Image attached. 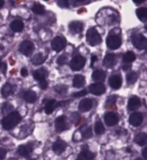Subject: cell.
Masks as SVG:
<instances>
[{"label": "cell", "instance_id": "cell-1", "mask_svg": "<svg viewBox=\"0 0 147 160\" xmlns=\"http://www.w3.org/2000/svg\"><path fill=\"white\" fill-rule=\"evenodd\" d=\"M21 120V116L19 115V113L13 111L9 115L5 116L2 120V127L5 130H11L13 129L18 123Z\"/></svg>", "mask_w": 147, "mask_h": 160}, {"label": "cell", "instance_id": "cell-2", "mask_svg": "<svg viewBox=\"0 0 147 160\" xmlns=\"http://www.w3.org/2000/svg\"><path fill=\"white\" fill-rule=\"evenodd\" d=\"M87 42L91 45H97L101 42V35L95 28H90L87 32Z\"/></svg>", "mask_w": 147, "mask_h": 160}, {"label": "cell", "instance_id": "cell-3", "mask_svg": "<svg viewBox=\"0 0 147 160\" xmlns=\"http://www.w3.org/2000/svg\"><path fill=\"white\" fill-rule=\"evenodd\" d=\"M132 43L138 49H145L147 48V38L142 34H134L132 36Z\"/></svg>", "mask_w": 147, "mask_h": 160}, {"label": "cell", "instance_id": "cell-4", "mask_svg": "<svg viewBox=\"0 0 147 160\" xmlns=\"http://www.w3.org/2000/svg\"><path fill=\"white\" fill-rule=\"evenodd\" d=\"M66 44H67V40L65 38H62V36H56L52 42V48H53V51L61 52L66 48Z\"/></svg>", "mask_w": 147, "mask_h": 160}, {"label": "cell", "instance_id": "cell-5", "mask_svg": "<svg viewBox=\"0 0 147 160\" xmlns=\"http://www.w3.org/2000/svg\"><path fill=\"white\" fill-rule=\"evenodd\" d=\"M19 51L24 56H30L34 51V44L33 42H29V40H24L19 45Z\"/></svg>", "mask_w": 147, "mask_h": 160}, {"label": "cell", "instance_id": "cell-6", "mask_svg": "<svg viewBox=\"0 0 147 160\" xmlns=\"http://www.w3.org/2000/svg\"><path fill=\"white\" fill-rule=\"evenodd\" d=\"M85 63H86V58L84 57L77 56L72 59V62L70 63V67L74 71H80L81 68H84Z\"/></svg>", "mask_w": 147, "mask_h": 160}, {"label": "cell", "instance_id": "cell-7", "mask_svg": "<svg viewBox=\"0 0 147 160\" xmlns=\"http://www.w3.org/2000/svg\"><path fill=\"white\" fill-rule=\"evenodd\" d=\"M107 45L111 49H117L121 45V39L118 35H109L107 38Z\"/></svg>", "mask_w": 147, "mask_h": 160}, {"label": "cell", "instance_id": "cell-8", "mask_svg": "<svg viewBox=\"0 0 147 160\" xmlns=\"http://www.w3.org/2000/svg\"><path fill=\"white\" fill-rule=\"evenodd\" d=\"M104 120L108 126H115L118 124L119 117L117 116V114H115L113 112H108L106 113V115H105Z\"/></svg>", "mask_w": 147, "mask_h": 160}, {"label": "cell", "instance_id": "cell-9", "mask_svg": "<svg viewBox=\"0 0 147 160\" xmlns=\"http://www.w3.org/2000/svg\"><path fill=\"white\" fill-rule=\"evenodd\" d=\"M142 122H143V116H142V114L139 112L132 113L129 117V123L132 126H135V127L140 126L142 124Z\"/></svg>", "mask_w": 147, "mask_h": 160}, {"label": "cell", "instance_id": "cell-10", "mask_svg": "<svg viewBox=\"0 0 147 160\" xmlns=\"http://www.w3.org/2000/svg\"><path fill=\"white\" fill-rule=\"evenodd\" d=\"M105 91H106V88L102 83H96L90 87V92L93 95H102L105 93Z\"/></svg>", "mask_w": 147, "mask_h": 160}, {"label": "cell", "instance_id": "cell-11", "mask_svg": "<svg viewBox=\"0 0 147 160\" xmlns=\"http://www.w3.org/2000/svg\"><path fill=\"white\" fill-rule=\"evenodd\" d=\"M54 127H56V130L58 132H63V130L67 129V121H66V117L65 116H61L56 119V122H54Z\"/></svg>", "mask_w": 147, "mask_h": 160}, {"label": "cell", "instance_id": "cell-12", "mask_svg": "<svg viewBox=\"0 0 147 160\" xmlns=\"http://www.w3.org/2000/svg\"><path fill=\"white\" fill-rule=\"evenodd\" d=\"M109 85H110V87H111L112 89L118 90L122 85V78L120 76H118V75L112 76L111 78H110V80H109Z\"/></svg>", "mask_w": 147, "mask_h": 160}, {"label": "cell", "instance_id": "cell-13", "mask_svg": "<svg viewBox=\"0 0 147 160\" xmlns=\"http://www.w3.org/2000/svg\"><path fill=\"white\" fill-rule=\"evenodd\" d=\"M93 107V101L91 99H84L79 104V110L81 112H87Z\"/></svg>", "mask_w": 147, "mask_h": 160}, {"label": "cell", "instance_id": "cell-14", "mask_svg": "<svg viewBox=\"0 0 147 160\" xmlns=\"http://www.w3.org/2000/svg\"><path fill=\"white\" fill-rule=\"evenodd\" d=\"M31 152H33V146H31L30 144L21 145L18 147V153L23 157H28L31 154Z\"/></svg>", "mask_w": 147, "mask_h": 160}, {"label": "cell", "instance_id": "cell-15", "mask_svg": "<svg viewBox=\"0 0 147 160\" xmlns=\"http://www.w3.org/2000/svg\"><path fill=\"white\" fill-rule=\"evenodd\" d=\"M140 100L137 98V97H132L129 99V101H128V110H130V111H135L137 110L139 107H140Z\"/></svg>", "mask_w": 147, "mask_h": 160}, {"label": "cell", "instance_id": "cell-16", "mask_svg": "<svg viewBox=\"0 0 147 160\" xmlns=\"http://www.w3.org/2000/svg\"><path fill=\"white\" fill-rule=\"evenodd\" d=\"M71 32L73 33H81V31L83 29V23L80 21H73L68 25Z\"/></svg>", "mask_w": 147, "mask_h": 160}, {"label": "cell", "instance_id": "cell-17", "mask_svg": "<svg viewBox=\"0 0 147 160\" xmlns=\"http://www.w3.org/2000/svg\"><path fill=\"white\" fill-rule=\"evenodd\" d=\"M115 62H116V58H115V54L113 53H108L104 58V66L106 68H113Z\"/></svg>", "mask_w": 147, "mask_h": 160}, {"label": "cell", "instance_id": "cell-18", "mask_svg": "<svg viewBox=\"0 0 147 160\" xmlns=\"http://www.w3.org/2000/svg\"><path fill=\"white\" fill-rule=\"evenodd\" d=\"M66 149V143L62 140H58L53 145V150L57 154H61Z\"/></svg>", "mask_w": 147, "mask_h": 160}, {"label": "cell", "instance_id": "cell-19", "mask_svg": "<svg viewBox=\"0 0 147 160\" xmlns=\"http://www.w3.org/2000/svg\"><path fill=\"white\" fill-rule=\"evenodd\" d=\"M93 159H94V154L88 149L83 150V151L78 155V158H77V160H93Z\"/></svg>", "mask_w": 147, "mask_h": 160}, {"label": "cell", "instance_id": "cell-20", "mask_svg": "<svg viewBox=\"0 0 147 160\" xmlns=\"http://www.w3.org/2000/svg\"><path fill=\"white\" fill-rule=\"evenodd\" d=\"M135 142L140 145V146H144L147 145V134L146 133H139L137 134L135 139H134Z\"/></svg>", "mask_w": 147, "mask_h": 160}, {"label": "cell", "instance_id": "cell-21", "mask_svg": "<svg viewBox=\"0 0 147 160\" xmlns=\"http://www.w3.org/2000/svg\"><path fill=\"white\" fill-rule=\"evenodd\" d=\"M47 71L44 68H39V70H36L33 72V77L35 80H38V82L45 80V77H47Z\"/></svg>", "mask_w": 147, "mask_h": 160}, {"label": "cell", "instance_id": "cell-22", "mask_svg": "<svg viewBox=\"0 0 147 160\" xmlns=\"http://www.w3.org/2000/svg\"><path fill=\"white\" fill-rule=\"evenodd\" d=\"M73 85L74 87H76V88H81L85 85V77L82 76V75H77L75 76L73 80Z\"/></svg>", "mask_w": 147, "mask_h": 160}, {"label": "cell", "instance_id": "cell-23", "mask_svg": "<svg viewBox=\"0 0 147 160\" xmlns=\"http://www.w3.org/2000/svg\"><path fill=\"white\" fill-rule=\"evenodd\" d=\"M10 27L13 31L15 32H19L22 29H23V22L19 19H16V20H13L10 24Z\"/></svg>", "mask_w": 147, "mask_h": 160}, {"label": "cell", "instance_id": "cell-24", "mask_svg": "<svg viewBox=\"0 0 147 160\" xmlns=\"http://www.w3.org/2000/svg\"><path fill=\"white\" fill-rule=\"evenodd\" d=\"M92 78H93V80L95 81H104V79L106 78V72L102 70H97L93 72V75H92Z\"/></svg>", "mask_w": 147, "mask_h": 160}, {"label": "cell", "instance_id": "cell-25", "mask_svg": "<svg viewBox=\"0 0 147 160\" xmlns=\"http://www.w3.org/2000/svg\"><path fill=\"white\" fill-rule=\"evenodd\" d=\"M136 14H137V17H138L141 21H146L147 20V8L145 7L138 8L136 10Z\"/></svg>", "mask_w": 147, "mask_h": 160}, {"label": "cell", "instance_id": "cell-26", "mask_svg": "<svg viewBox=\"0 0 147 160\" xmlns=\"http://www.w3.org/2000/svg\"><path fill=\"white\" fill-rule=\"evenodd\" d=\"M23 98H24V100L26 102L33 103V102L36 101V94L34 92H33V91H27V92L24 93Z\"/></svg>", "mask_w": 147, "mask_h": 160}, {"label": "cell", "instance_id": "cell-27", "mask_svg": "<svg viewBox=\"0 0 147 160\" xmlns=\"http://www.w3.org/2000/svg\"><path fill=\"white\" fill-rule=\"evenodd\" d=\"M56 101L54 100H49V101H48L47 105H45V108H44V112L48 114V115H49V114H52L53 112L54 108H56Z\"/></svg>", "mask_w": 147, "mask_h": 160}, {"label": "cell", "instance_id": "cell-28", "mask_svg": "<svg viewBox=\"0 0 147 160\" xmlns=\"http://www.w3.org/2000/svg\"><path fill=\"white\" fill-rule=\"evenodd\" d=\"M13 93V87L10 84H5L1 90V94L3 97H8Z\"/></svg>", "mask_w": 147, "mask_h": 160}, {"label": "cell", "instance_id": "cell-29", "mask_svg": "<svg viewBox=\"0 0 147 160\" xmlns=\"http://www.w3.org/2000/svg\"><path fill=\"white\" fill-rule=\"evenodd\" d=\"M136 58V56L134 52H127L123 56V62L125 63H130L132 62H134Z\"/></svg>", "mask_w": 147, "mask_h": 160}, {"label": "cell", "instance_id": "cell-30", "mask_svg": "<svg viewBox=\"0 0 147 160\" xmlns=\"http://www.w3.org/2000/svg\"><path fill=\"white\" fill-rule=\"evenodd\" d=\"M137 79H138V75H137L135 72H130L126 77L127 84L128 85H133L137 81Z\"/></svg>", "mask_w": 147, "mask_h": 160}, {"label": "cell", "instance_id": "cell-31", "mask_svg": "<svg viewBox=\"0 0 147 160\" xmlns=\"http://www.w3.org/2000/svg\"><path fill=\"white\" fill-rule=\"evenodd\" d=\"M94 131H95V133L98 134V135L103 134L104 132H105V128H104L103 123L101 122V121L96 122L95 123V126H94Z\"/></svg>", "mask_w": 147, "mask_h": 160}, {"label": "cell", "instance_id": "cell-32", "mask_svg": "<svg viewBox=\"0 0 147 160\" xmlns=\"http://www.w3.org/2000/svg\"><path fill=\"white\" fill-rule=\"evenodd\" d=\"M44 59H45V58L43 53H36L35 56L33 58V63L34 66H38L44 62Z\"/></svg>", "mask_w": 147, "mask_h": 160}, {"label": "cell", "instance_id": "cell-33", "mask_svg": "<svg viewBox=\"0 0 147 160\" xmlns=\"http://www.w3.org/2000/svg\"><path fill=\"white\" fill-rule=\"evenodd\" d=\"M13 112V106L9 103H4L2 106V113L3 114H10Z\"/></svg>", "mask_w": 147, "mask_h": 160}, {"label": "cell", "instance_id": "cell-34", "mask_svg": "<svg viewBox=\"0 0 147 160\" xmlns=\"http://www.w3.org/2000/svg\"><path fill=\"white\" fill-rule=\"evenodd\" d=\"M33 11L35 13V14H43V13H44L45 9L41 4H35V5H33Z\"/></svg>", "mask_w": 147, "mask_h": 160}, {"label": "cell", "instance_id": "cell-35", "mask_svg": "<svg viewBox=\"0 0 147 160\" xmlns=\"http://www.w3.org/2000/svg\"><path fill=\"white\" fill-rule=\"evenodd\" d=\"M83 136H84V138H90V137H92V130L91 128H86V129L84 130V132H83Z\"/></svg>", "mask_w": 147, "mask_h": 160}, {"label": "cell", "instance_id": "cell-36", "mask_svg": "<svg viewBox=\"0 0 147 160\" xmlns=\"http://www.w3.org/2000/svg\"><path fill=\"white\" fill-rule=\"evenodd\" d=\"M67 87L66 86H58L56 87V92L59 93V94H63L67 92Z\"/></svg>", "mask_w": 147, "mask_h": 160}, {"label": "cell", "instance_id": "cell-37", "mask_svg": "<svg viewBox=\"0 0 147 160\" xmlns=\"http://www.w3.org/2000/svg\"><path fill=\"white\" fill-rule=\"evenodd\" d=\"M66 62H67V57L66 56H61L58 58V63L59 66H63Z\"/></svg>", "mask_w": 147, "mask_h": 160}, {"label": "cell", "instance_id": "cell-38", "mask_svg": "<svg viewBox=\"0 0 147 160\" xmlns=\"http://www.w3.org/2000/svg\"><path fill=\"white\" fill-rule=\"evenodd\" d=\"M117 100V97L116 96H111V97H109L108 100H107V104L108 105H112V104H115V102H116Z\"/></svg>", "mask_w": 147, "mask_h": 160}, {"label": "cell", "instance_id": "cell-39", "mask_svg": "<svg viewBox=\"0 0 147 160\" xmlns=\"http://www.w3.org/2000/svg\"><path fill=\"white\" fill-rule=\"evenodd\" d=\"M39 83V87L43 90H45L48 88V82H47V80H43V81H40V82H38Z\"/></svg>", "mask_w": 147, "mask_h": 160}, {"label": "cell", "instance_id": "cell-40", "mask_svg": "<svg viewBox=\"0 0 147 160\" xmlns=\"http://www.w3.org/2000/svg\"><path fill=\"white\" fill-rule=\"evenodd\" d=\"M85 95H87V91L83 90V91H81V92H79V93L74 94V97H75V98H79V97H82V96H85Z\"/></svg>", "mask_w": 147, "mask_h": 160}, {"label": "cell", "instance_id": "cell-41", "mask_svg": "<svg viewBox=\"0 0 147 160\" xmlns=\"http://www.w3.org/2000/svg\"><path fill=\"white\" fill-rule=\"evenodd\" d=\"M58 4L61 7H63V8H67V7H68V1H58Z\"/></svg>", "mask_w": 147, "mask_h": 160}, {"label": "cell", "instance_id": "cell-42", "mask_svg": "<svg viewBox=\"0 0 147 160\" xmlns=\"http://www.w3.org/2000/svg\"><path fill=\"white\" fill-rule=\"evenodd\" d=\"M6 156V150L3 148H0V160H3Z\"/></svg>", "mask_w": 147, "mask_h": 160}, {"label": "cell", "instance_id": "cell-43", "mask_svg": "<svg viewBox=\"0 0 147 160\" xmlns=\"http://www.w3.org/2000/svg\"><path fill=\"white\" fill-rule=\"evenodd\" d=\"M130 68H131V63H124L123 67H122V68L124 71H128Z\"/></svg>", "mask_w": 147, "mask_h": 160}, {"label": "cell", "instance_id": "cell-44", "mask_svg": "<svg viewBox=\"0 0 147 160\" xmlns=\"http://www.w3.org/2000/svg\"><path fill=\"white\" fill-rule=\"evenodd\" d=\"M142 155H143V158L145 160H147V147H145L143 149V151H142Z\"/></svg>", "mask_w": 147, "mask_h": 160}, {"label": "cell", "instance_id": "cell-45", "mask_svg": "<svg viewBox=\"0 0 147 160\" xmlns=\"http://www.w3.org/2000/svg\"><path fill=\"white\" fill-rule=\"evenodd\" d=\"M95 62H97V57H96V56H92V62H91V66L92 67L94 66Z\"/></svg>", "mask_w": 147, "mask_h": 160}, {"label": "cell", "instance_id": "cell-46", "mask_svg": "<svg viewBox=\"0 0 147 160\" xmlns=\"http://www.w3.org/2000/svg\"><path fill=\"white\" fill-rule=\"evenodd\" d=\"M27 75H28V72H27L26 68H22V70H21V76L22 77H26Z\"/></svg>", "mask_w": 147, "mask_h": 160}, {"label": "cell", "instance_id": "cell-47", "mask_svg": "<svg viewBox=\"0 0 147 160\" xmlns=\"http://www.w3.org/2000/svg\"><path fill=\"white\" fill-rule=\"evenodd\" d=\"M142 2H144V0H140V1H134V3H136V4H140Z\"/></svg>", "mask_w": 147, "mask_h": 160}, {"label": "cell", "instance_id": "cell-48", "mask_svg": "<svg viewBox=\"0 0 147 160\" xmlns=\"http://www.w3.org/2000/svg\"><path fill=\"white\" fill-rule=\"evenodd\" d=\"M3 4H4V1H2V0H0V8H1L3 6Z\"/></svg>", "mask_w": 147, "mask_h": 160}, {"label": "cell", "instance_id": "cell-49", "mask_svg": "<svg viewBox=\"0 0 147 160\" xmlns=\"http://www.w3.org/2000/svg\"><path fill=\"white\" fill-rule=\"evenodd\" d=\"M3 65V63H2V62H1V59H0V68H1V66Z\"/></svg>", "mask_w": 147, "mask_h": 160}, {"label": "cell", "instance_id": "cell-50", "mask_svg": "<svg viewBox=\"0 0 147 160\" xmlns=\"http://www.w3.org/2000/svg\"><path fill=\"white\" fill-rule=\"evenodd\" d=\"M130 151H131V149H130V148H127V152H129V153H130Z\"/></svg>", "mask_w": 147, "mask_h": 160}, {"label": "cell", "instance_id": "cell-51", "mask_svg": "<svg viewBox=\"0 0 147 160\" xmlns=\"http://www.w3.org/2000/svg\"><path fill=\"white\" fill-rule=\"evenodd\" d=\"M135 160H143V159H141V158H136Z\"/></svg>", "mask_w": 147, "mask_h": 160}, {"label": "cell", "instance_id": "cell-52", "mask_svg": "<svg viewBox=\"0 0 147 160\" xmlns=\"http://www.w3.org/2000/svg\"><path fill=\"white\" fill-rule=\"evenodd\" d=\"M145 30H146V31H147V24H146V25H145Z\"/></svg>", "mask_w": 147, "mask_h": 160}]
</instances>
